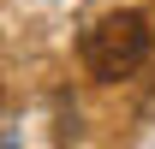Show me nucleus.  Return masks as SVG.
<instances>
[{
  "label": "nucleus",
  "mask_w": 155,
  "mask_h": 149,
  "mask_svg": "<svg viewBox=\"0 0 155 149\" xmlns=\"http://www.w3.org/2000/svg\"><path fill=\"white\" fill-rule=\"evenodd\" d=\"M143 60H149V18H143V12H107V18L90 24V36H84V66H90V78L119 84V78H131Z\"/></svg>",
  "instance_id": "obj_1"
}]
</instances>
